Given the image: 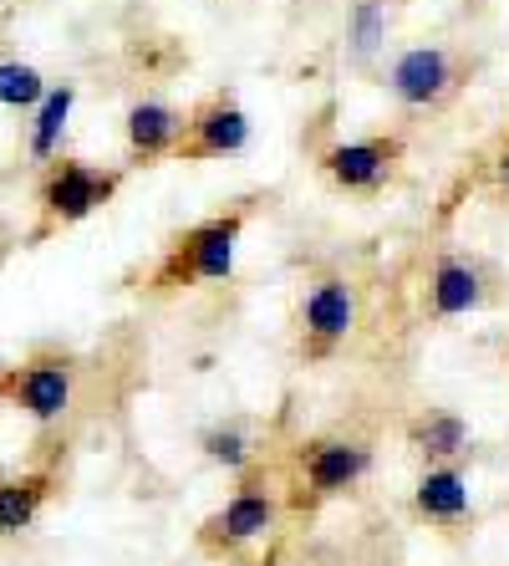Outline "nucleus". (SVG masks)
I'll use <instances>...</instances> for the list:
<instances>
[{"instance_id":"nucleus-1","label":"nucleus","mask_w":509,"mask_h":566,"mask_svg":"<svg viewBox=\"0 0 509 566\" xmlns=\"http://www.w3.org/2000/svg\"><path fill=\"white\" fill-rule=\"evenodd\" d=\"M245 220H250V205H230L224 214H210V220L189 224L183 235H173V245L153 265V276H148V291L153 296H173V291L204 286V281H230Z\"/></svg>"},{"instance_id":"nucleus-2","label":"nucleus","mask_w":509,"mask_h":566,"mask_svg":"<svg viewBox=\"0 0 509 566\" xmlns=\"http://www.w3.org/2000/svg\"><path fill=\"white\" fill-rule=\"evenodd\" d=\"M118 189H123V169H97L87 158H52L46 174H41V189H36V205H41L36 240L92 220L103 205H113Z\"/></svg>"},{"instance_id":"nucleus-3","label":"nucleus","mask_w":509,"mask_h":566,"mask_svg":"<svg viewBox=\"0 0 509 566\" xmlns=\"http://www.w3.org/2000/svg\"><path fill=\"white\" fill-rule=\"evenodd\" d=\"M296 327H300V353L306 363H327L357 327V291L347 276H321L306 286L300 296V312H296Z\"/></svg>"},{"instance_id":"nucleus-4","label":"nucleus","mask_w":509,"mask_h":566,"mask_svg":"<svg viewBox=\"0 0 509 566\" xmlns=\"http://www.w3.org/2000/svg\"><path fill=\"white\" fill-rule=\"evenodd\" d=\"M245 144H250L245 107H240L230 93H214V97H204L189 118H183V133H179L173 158H179V164H210V158L245 154Z\"/></svg>"},{"instance_id":"nucleus-5","label":"nucleus","mask_w":509,"mask_h":566,"mask_svg":"<svg viewBox=\"0 0 509 566\" xmlns=\"http://www.w3.org/2000/svg\"><path fill=\"white\" fill-rule=\"evenodd\" d=\"M407 144L397 133H378V138H352V144H331L321 154V174L341 195H372L397 174Z\"/></svg>"},{"instance_id":"nucleus-6","label":"nucleus","mask_w":509,"mask_h":566,"mask_svg":"<svg viewBox=\"0 0 509 566\" xmlns=\"http://www.w3.org/2000/svg\"><path fill=\"white\" fill-rule=\"evenodd\" d=\"M275 515H280V505H275L271 490L261 485H240L230 501L220 505V511L199 526V546L210 556H235L245 552L250 541H261L275 531Z\"/></svg>"},{"instance_id":"nucleus-7","label":"nucleus","mask_w":509,"mask_h":566,"mask_svg":"<svg viewBox=\"0 0 509 566\" xmlns=\"http://www.w3.org/2000/svg\"><path fill=\"white\" fill-rule=\"evenodd\" d=\"M77 394V368L62 353H36L31 363L11 373V403L31 423H62Z\"/></svg>"},{"instance_id":"nucleus-8","label":"nucleus","mask_w":509,"mask_h":566,"mask_svg":"<svg viewBox=\"0 0 509 566\" xmlns=\"http://www.w3.org/2000/svg\"><path fill=\"white\" fill-rule=\"evenodd\" d=\"M388 93L403 107H444L458 93V56L448 46H407L388 66Z\"/></svg>"},{"instance_id":"nucleus-9","label":"nucleus","mask_w":509,"mask_h":566,"mask_svg":"<svg viewBox=\"0 0 509 566\" xmlns=\"http://www.w3.org/2000/svg\"><path fill=\"white\" fill-rule=\"evenodd\" d=\"M372 470V449L362 439H306L300 444V480L316 501H331L341 490H352Z\"/></svg>"},{"instance_id":"nucleus-10","label":"nucleus","mask_w":509,"mask_h":566,"mask_svg":"<svg viewBox=\"0 0 509 566\" xmlns=\"http://www.w3.org/2000/svg\"><path fill=\"white\" fill-rule=\"evenodd\" d=\"M183 133V113L163 97H138L123 118V138H128V164L132 169H148V164H163L173 158Z\"/></svg>"},{"instance_id":"nucleus-11","label":"nucleus","mask_w":509,"mask_h":566,"mask_svg":"<svg viewBox=\"0 0 509 566\" xmlns=\"http://www.w3.org/2000/svg\"><path fill=\"white\" fill-rule=\"evenodd\" d=\"M413 511H418V521H428V526H464L474 515V501H469V474H464V464L458 460H438L423 470L418 490H413Z\"/></svg>"},{"instance_id":"nucleus-12","label":"nucleus","mask_w":509,"mask_h":566,"mask_svg":"<svg viewBox=\"0 0 509 566\" xmlns=\"http://www.w3.org/2000/svg\"><path fill=\"white\" fill-rule=\"evenodd\" d=\"M484 302V271L464 255H438L433 261V276H428V306L433 316H469L479 312Z\"/></svg>"},{"instance_id":"nucleus-13","label":"nucleus","mask_w":509,"mask_h":566,"mask_svg":"<svg viewBox=\"0 0 509 566\" xmlns=\"http://www.w3.org/2000/svg\"><path fill=\"white\" fill-rule=\"evenodd\" d=\"M56 490L52 470H26V474H6L0 480V536H21L41 521L46 501Z\"/></svg>"},{"instance_id":"nucleus-14","label":"nucleus","mask_w":509,"mask_h":566,"mask_svg":"<svg viewBox=\"0 0 509 566\" xmlns=\"http://www.w3.org/2000/svg\"><path fill=\"white\" fill-rule=\"evenodd\" d=\"M72 107H77V82H52V87L41 93V103L31 107V133H26L31 164H52V158L62 154Z\"/></svg>"},{"instance_id":"nucleus-15","label":"nucleus","mask_w":509,"mask_h":566,"mask_svg":"<svg viewBox=\"0 0 509 566\" xmlns=\"http://www.w3.org/2000/svg\"><path fill=\"white\" fill-rule=\"evenodd\" d=\"M407 444L418 449L428 464L458 460V454L469 449V423L458 419V413H448V409H433V413H423V419L407 429Z\"/></svg>"},{"instance_id":"nucleus-16","label":"nucleus","mask_w":509,"mask_h":566,"mask_svg":"<svg viewBox=\"0 0 509 566\" xmlns=\"http://www.w3.org/2000/svg\"><path fill=\"white\" fill-rule=\"evenodd\" d=\"M46 87H52V82L41 77L36 62H21V56H6V62H0V107H11V113H31Z\"/></svg>"},{"instance_id":"nucleus-17","label":"nucleus","mask_w":509,"mask_h":566,"mask_svg":"<svg viewBox=\"0 0 509 566\" xmlns=\"http://www.w3.org/2000/svg\"><path fill=\"white\" fill-rule=\"evenodd\" d=\"M382 41H388V0H357L352 15H347V46H352V56L367 62Z\"/></svg>"},{"instance_id":"nucleus-18","label":"nucleus","mask_w":509,"mask_h":566,"mask_svg":"<svg viewBox=\"0 0 509 566\" xmlns=\"http://www.w3.org/2000/svg\"><path fill=\"white\" fill-rule=\"evenodd\" d=\"M199 444H204V454H210L214 464H224L230 474L250 470V439H245V429H235V423H220V429H210V434L199 439Z\"/></svg>"},{"instance_id":"nucleus-19","label":"nucleus","mask_w":509,"mask_h":566,"mask_svg":"<svg viewBox=\"0 0 509 566\" xmlns=\"http://www.w3.org/2000/svg\"><path fill=\"white\" fill-rule=\"evenodd\" d=\"M495 189H499V199H509V133H505V144H499V154H495Z\"/></svg>"},{"instance_id":"nucleus-20","label":"nucleus","mask_w":509,"mask_h":566,"mask_svg":"<svg viewBox=\"0 0 509 566\" xmlns=\"http://www.w3.org/2000/svg\"><path fill=\"white\" fill-rule=\"evenodd\" d=\"M0 368H6V363H0Z\"/></svg>"}]
</instances>
